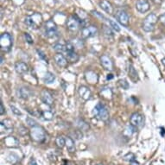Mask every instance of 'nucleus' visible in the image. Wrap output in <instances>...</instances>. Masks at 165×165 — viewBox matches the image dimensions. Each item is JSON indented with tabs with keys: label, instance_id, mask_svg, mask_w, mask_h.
I'll use <instances>...</instances> for the list:
<instances>
[{
	"label": "nucleus",
	"instance_id": "31",
	"mask_svg": "<svg viewBox=\"0 0 165 165\" xmlns=\"http://www.w3.org/2000/svg\"><path fill=\"white\" fill-rule=\"evenodd\" d=\"M119 85L122 87L123 89L127 90L128 88H129V83L127 82V81H126V80H125V79L119 80Z\"/></svg>",
	"mask_w": 165,
	"mask_h": 165
},
{
	"label": "nucleus",
	"instance_id": "44",
	"mask_svg": "<svg viewBox=\"0 0 165 165\" xmlns=\"http://www.w3.org/2000/svg\"><path fill=\"white\" fill-rule=\"evenodd\" d=\"M112 78H113V75H108L107 77H106V79L107 80H111Z\"/></svg>",
	"mask_w": 165,
	"mask_h": 165
},
{
	"label": "nucleus",
	"instance_id": "5",
	"mask_svg": "<svg viewBox=\"0 0 165 165\" xmlns=\"http://www.w3.org/2000/svg\"><path fill=\"white\" fill-rule=\"evenodd\" d=\"M93 114L95 115L98 119H101V120H103V121L107 120L108 118H109V113H108L106 108L105 107L104 105H102L101 103H99L94 107V109H93Z\"/></svg>",
	"mask_w": 165,
	"mask_h": 165
},
{
	"label": "nucleus",
	"instance_id": "7",
	"mask_svg": "<svg viewBox=\"0 0 165 165\" xmlns=\"http://www.w3.org/2000/svg\"><path fill=\"white\" fill-rule=\"evenodd\" d=\"M97 32L98 29L96 28V26H87V27H84L81 29V36H82V38H84V39H86V38H90L92 36H96Z\"/></svg>",
	"mask_w": 165,
	"mask_h": 165
},
{
	"label": "nucleus",
	"instance_id": "27",
	"mask_svg": "<svg viewBox=\"0 0 165 165\" xmlns=\"http://www.w3.org/2000/svg\"><path fill=\"white\" fill-rule=\"evenodd\" d=\"M53 49H54V51L58 52V54H61L62 52H64L66 50V46L62 45L61 43H56L55 45H54Z\"/></svg>",
	"mask_w": 165,
	"mask_h": 165
},
{
	"label": "nucleus",
	"instance_id": "1",
	"mask_svg": "<svg viewBox=\"0 0 165 165\" xmlns=\"http://www.w3.org/2000/svg\"><path fill=\"white\" fill-rule=\"evenodd\" d=\"M158 21V18L155 13H151L144 18L143 22V29L145 32H151L153 31L155 25Z\"/></svg>",
	"mask_w": 165,
	"mask_h": 165
},
{
	"label": "nucleus",
	"instance_id": "14",
	"mask_svg": "<svg viewBox=\"0 0 165 165\" xmlns=\"http://www.w3.org/2000/svg\"><path fill=\"white\" fill-rule=\"evenodd\" d=\"M101 61L102 66L104 67L106 70L111 71L112 68H113V64H112V61L110 58L108 57L107 55H102L101 57Z\"/></svg>",
	"mask_w": 165,
	"mask_h": 165
},
{
	"label": "nucleus",
	"instance_id": "6",
	"mask_svg": "<svg viewBox=\"0 0 165 165\" xmlns=\"http://www.w3.org/2000/svg\"><path fill=\"white\" fill-rule=\"evenodd\" d=\"M44 30H45V36L50 38V37H53L57 34V26L54 23V21L49 20L45 23Z\"/></svg>",
	"mask_w": 165,
	"mask_h": 165
},
{
	"label": "nucleus",
	"instance_id": "42",
	"mask_svg": "<svg viewBox=\"0 0 165 165\" xmlns=\"http://www.w3.org/2000/svg\"><path fill=\"white\" fill-rule=\"evenodd\" d=\"M153 3H155V4H160L162 2V0H151Z\"/></svg>",
	"mask_w": 165,
	"mask_h": 165
},
{
	"label": "nucleus",
	"instance_id": "18",
	"mask_svg": "<svg viewBox=\"0 0 165 165\" xmlns=\"http://www.w3.org/2000/svg\"><path fill=\"white\" fill-rule=\"evenodd\" d=\"M17 93H18V97L23 99V100H26V99H28L29 97L30 91L28 88H26V87H20V88H18Z\"/></svg>",
	"mask_w": 165,
	"mask_h": 165
},
{
	"label": "nucleus",
	"instance_id": "21",
	"mask_svg": "<svg viewBox=\"0 0 165 165\" xmlns=\"http://www.w3.org/2000/svg\"><path fill=\"white\" fill-rule=\"evenodd\" d=\"M66 146H67V149L69 152H75V142L74 140L68 137L66 138Z\"/></svg>",
	"mask_w": 165,
	"mask_h": 165
},
{
	"label": "nucleus",
	"instance_id": "30",
	"mask_svg": "<svg viewBox=\"0 0 165 165\" xmlns=\"http://www.w3.org/2000/svg\"><path fill=\"white\" fill-rule=\"evenodd\" d=\"M125 161H127V162H134L135 160H136V157H135V155L133 154V153H131V152H130V153H128V154H126L125 157H124V158H123Z\"/></svg>",
	"mask_w": 165,
	"mask_h": 165
},
{
	"label": "nucleus",
	"instance_id": "43",
	"mask_svg": "<svg viewBox=\"0 0 165 165\" xmlns=\"http://www.w3.org/2000/svg\"><path fill=\"white\" fill-rule=\"evenodd\" d=\"M37 52H38V54H39V56H41V57L43 58V59H45V56H44V55H43V53H42V52H41V51H37Z\"/></svg>",
	"mask_w": 165,
	"mask_h": 165
},
{
	"label": "nucleus",
	"instance_id": "12",
	"mask_svg": "<svg viewBox=\"0 0 165 165\" xmlns=\"http://www.w3.org/2000/svg\"><path fill=\"white\" fill-rule=\"evenodd\" d=\"M41 99L43 101V103H45V104L49 106H51L53 105V103H54V99L52 97V95L47 90L42 91V93H41Z\"/></svg>",
	"mask_w": 165,
	"mask_h": 165
},
{
	"label": "nucleus",
	"instance_id": "34",
	"mask_svg": "<svg viewBox=\"0 0 165 165\" xmlns=\"http://www.w3.org/2000/svg\"><path fill=\"white\" fill-rule=\"evenodd\" d=\"M18 157L17 156H15V155H10V156H8L7 157V161L9 162H11L12 164H15V163H17V162L14 161V158H17Z\"/></svg>",
	"mask_w": 165,
	"mask_h": 165
},
{
	"label": "nucleus",
	"instance_id": "19",
	"mask_svg": "<svg viewBox=\"0 0 165 165\" xmlns=\"http://www.w3.org/2000/svg\"><path fill=\"white\" fill-rule=\"evenodd\" d=\"M4 144L7 147H17L18 145V140L14 137H8L4 139Z\"/></svg>",
	"mask_w": 165,
	"mask_h": 165
},
{
	"label": "nucleus",
	"instance_id": "23",
	"mask_svg": "<svg viewBox=\"0 0 165 165\" xmlns=\"http://www.w3.org/2000/svg\"><path fill=\"white\" fill-rule=\"evenodd\" d=\"M67 58L70 62H76L79 60V55L76 54L75 51L72 52H67Z\"/></svg>",
	"mask_w": 165,
	"mask_h": 165
},
{
	"label": "nucleus",
	"instance_id": "47",
	"mask_svg": "<svg viewBox=\"0 0 165 165\" xmlns=\"http://www.w3.org/2000/svg\"><path fill=\"white\" fill-rule=\"evenodd\" d=\"M66 165H70V164H66Z\"/></svg>",
	"mask_w": 165,
	"mask_h": 165
},
{
	"label": "nucleus",
	"instance_id": "33",
	"mask_svg": "<svg viewBox=\"0 0 165 165\" xmlns=\"http://www.w3.org/2000/svg\"><path fill=\"white\" fill-rule=\"evenodd\" d=\"M26 122H27V124H28L29 126H31V127L37 126L36 121H35L33 119H31V118H27V119H26Z\"/></svg>",
	"mask_w": 165,
	"mask_h": 165
},
{
	"label": "nucleus",
	"instance_id": "11",
	"mask_svg": "<svg viewBox=\"0 0 165 165\" xmlns=\"http://www.w3.org/2000/svg\"><path fill=\"white\" fill-rule=\"evenodd\" d=\"M144 119H143V116L138 113V112H135L131 116V119H130V122L131 125L134 127H139L142 124H143Z\"/></svg>",
	"mask_w": 165,
	"mask_h": 165
},
{
	"label": "nucleus",
	"instance_id": "24",
	"mask_svg": "<svg viewBox=\"0 0 165 165\" xmlns=\"http://www.w3.org/2000/svg\"><path fill=\"white\" fill-rule=\"evenodd\" d=\"M55 80V77L54 75L50 72H47L44 78H43V80L44 82L47 83V84H51V83L54 82V80Z\"/></svg>",
	"mask_w": 165,
	"mask_h": 165
},
{
	"label": "nucleus",
	"instance_id": "46",
	"mask_svg": "<svg viewBox=\"0 0 165 165\" xmlns=\"http://www.w3.org/2000/svg\"><path fill=\"white\" fill-rule=\"evenodd\" d=\"M4 63V58L3 56H1V64H3Z\"/></svg>",
	"mask_w": 165,
	"mask_h": 165
},
{
	"label": "nucleus",
	"instance_id": "4",
	"mask_svg": "<svg viewBox=\"0 0 165 165\" xmlns=\"http://www.w3.org/2000/svg\"><path fill=\"white\" fill-rule=\"evenodd\" d=\"M12 46V38L10 34L3 33L0 36V48L1 50L7 52L11 49Z\"/></svg>",
	"mask_w": 165,
	"mask_h": 165
},
{
	"label": "nucleus",
	"instance_id": "20",
	"mask_svg": "<svg viewBox=\"0 0 165 165\" xmlns=\"http://www.w3.org/2000/svg\"><path fill=\"white\" fill-rule=\"evenodd\" d=\"M86 79L88 82L93 84V83H96L98 81V76L93 71H88L86 73Z\"/></svg>",
	"mask_w": 165,
	"mask_h": 165
},
{
	"label": "nucleus",
	"instance_id": "13",
	"mask_svg": "<svg viewBox=\"0 0 165 165\" xmlns=\"http://www.w3.org/2000/svg\"><path fill=\"white\" fill-rule=\"evenodd\" d=\"M100 6L104 11H106L108 14H112L113 13V6L111 4V2H109L108 0H101L100 2Z\"/></svg>",
	"mask_w": 165,
	"mask_h": 165
},
{
	"label": "nucleus",
	"instance_id": "28",
	"mask_svg": "<svg viewBox=\"0 0 165 165\" xmlns=\"http://www.w3.org/2000/svg\"><path fill=\"white\" fill-rule=\"evenodd\" d=\"M42 117L46 120H51L53 118V112L51 111H42Z\"/></svg>",
	"mask_w": 165,
	"mask_h": 165
},
{
	"label": "nucleus",
	"instance_id": "38",
	"mask_svg": "<svg viewBox=\"0 0 165 165\" xmlns=\"http://www.w3.org/2000/svg\"><path fill=\"white\" fill-rule=\"evenodd\" d=\"M105 34L106 35V36H112L113 34L111 32V30L109 28H108L107 26H105Z\"/></svg>",
	"mask_w": 165,
	"mask_h": 165
},
{
	"label": "nucleus",
	"instance_id": "26",
	"mask_svg": "<svg viewBox=\"0 0 165 165\" xmlns=\"http://www.w3.org/2000/svg\"><path fill=\"white\" fill-rule=\"evenodd\" d=\"M55 143H56L59 148H63L66 145V138H64L63 137L61 136L57 137L56 139H55Z\"/></svg>",
	"mask_w": 165,
	"mask_h": 165
},
{
	"label": "nucleus",
	"instance_id": "9",
	"mask_svg": "<svg viewBox=\"0 0 165 165\" xmlns=\"http://www.w3.org/2000/svg\"><path fill=\"white\" fill-rule=\"evenodd\" d=\"M115 18L122 25L127 27L129 24V16L126 11H123V10L117 11V13L115 15Z\"/></svg>",
	"mask_w": 165,
	"mask_h": 165
},
{
	"label": "nucleus",
	"instance_id": "25",
	"mask_svg": "<svg viewBox=\"0 0 165 165\" xmlns=\"http://www.w3.org/2000/svg\"><path fill=\"white\" fill-rule=\"evenodd\" d=\"M134 132H135V127L131 125V126H126V129L124 131V135H125L126 137H131L132 136Z\"/></svg>",
	"mask_w": 165,
	"mask_h": 165
},
{
	"label": "nucleus",
	"instance_id": "32",
	"mask_svg": "<svg viewBox=\"0 0 165 165\" xmlns=\"http://www.w3.org/2000/svg\"><path fill=\"white\" fill-rule=\"evenodd\" d=\"M109 23H110V25H111V27L112 28V29H114V30H116L117 32H119V31H120V28H119V26L115 23L114 21H111V20H109Z\"/></svg>",
	"mask_w": 165,
	"mask_h": 165
},
{
	"label": "nucleus",
	"instance_id": "15",
	"mask_svg": "<svg viewBox=\"0 0 165 165\" xmlns=\"http://www.w3.org/2000/svg\"><path fill=\"white\" fill-rule=\"evenodd\" d=\"M15 69L18 74L19 75H24L26 73L28 72L29 68H28V66L26 63L24 62H22V61H19V62H17L15 64Z\"/></svg>",
	"mask_w": 165,
	"mask_h": 165
},
{
	"label": "nucleus",
	"instance_id": "2",
	"mask_svg": "<svg viewBox=\"0 0 165 165\" xmlns=\"http://www.w3.org/2000/svg\"><path fill=\"white\" fill-rule=\"evenodd\" d=\"M42 20L43 18L39 13H35L32 16H29V17H26L25 18V23L26 25L28 26L29 28L32 29H38L39 25H41L42 23Z\"/></svg>",
	"mask_w": 165,
	"mask_h": 165
},
{
	"label": "nucleus",
	"instance_id": "36",
	"mask_svg": "<svg viewBox=\"0 0 165 165\" xmlns=\"http://www.w3.org/2000/svg\"><path fill=\"white\" fill-rule=\"evenodd\" d=\"M24 37H25V39H26V41H27V43H29V44L33 43L32 37L30 36V35H29V34H28V33H25V34H24Z\"/></svg>",
	"mask_w": 165,
	"mask_h": 165
},
{
	"label": "nucleus",
	"instance_id": "8",
	"mask_svg": "<svg viewBox=\"0 0 165 165\" xmlns=\"http://www.w3.org/2000/svg\"><path fill=\"white\" fill-rule=\"evenodd\" d=\"M80 21V19L75 16H71L70 18L67 20V27L69 30L71 31H76L79 29Z\"/></svg>",
	"mask_w": 165,
	"mask_h": 165
},
{
	"label": "nucleus",
	"instance_id": "37",
	"mask_svg": "<svg viewBox=\"0 0 165 165\" xmlns=\"http://www.w3.org/2000/svg\"><path fill=\"white\" fill-rule=\"evenodd\" d=\"M11 1H12V3H13L15 5L19 6V5H21V4H23L25 0H11Z\"/></svg>",
	"mask_w": 165,
	"mask_h": 165
},
{
	"label": "nucleus",
	"instance_id": "3",
	"mask_svg": "<svg viewBox=\"0 0 165 165\" xmlns=\"http://www.w3.org/2000/svg\"><path fill=\"white\" fill-rule=\"evenodd\" d=\"M30 137L34 141L42 143L46 138V133L42 127L35 126V127H32V129L30 131Z\"/></svg>",
	"mask_w": 165,
	"mask_h": 165
},
{
	"label": "nucleus",
	"instance_id": "35",
	"mask_svg": "<svg viewBox=\"0 0 165 165\" xmlns=\"http://www.w3.org/2000/svg\"><path fill=\"white\" fill-rule=\"evenodd\" d=\"M11 111H12V112L13 113H15L16 115H22V112L19 110H18V108L16 107L15 106H12V105H11Z\"/></svg>",
	"mask_w": 165,
	"mask_h": 165
},
{
	"label": "nucleus",
	"instance_id": "16",
	"mask_svg": "<svg viewBox=\"0 0 165 165\" xmlns=\"http://www.w3.org/2000/svg\"><path fill=\"white\" fill-rule=\"evenodd\" d=\"M54 59L55 63H56L59 67L64 68V67L67 66L68 61H67V59L64 57V55H62L61 54H56L54 55Z\"/></svg>",
	"mask_w": 165,
	"mask_h": 165
},
{
	"label": "nucleus",
	"instance_id": "10",
	"mask_svg": "<svg viewBox=\"0 0 165 165\" xmlns=\"http://www.w3.org/2000/svg\"><path fill=\"white\" fill-rule=\"evenodd\" d=\"M136 9L140 13H145L151 9V4L148 0H137L136 3Z\"/></svg>",
	"mask_w": 165,
	"mask_h": 165
},
{
	"label": "nucleus",
	"instance_id": "39",
	"mask_svg": "<svg viewBox=\"0 0 165 165\" xmlns=\"http://www.w3.org/2000/svg\"><path fill=\"white\" fill-rule=\"evenodd\" d=\"M158 19H159L162 23V24L165 26V14L161 15V16L159 17V18H158Z\"/></svg>",
	"mask_w": 165,
	"mask_h": 165
},
{
	"label": "nucleus",
	"instance_id": "45",
	"mask_svg": "<svg viewBox=\"0 0 165 165\" xmlns=\"http://www.w3.org/2000/svg\"><path fill=\"white\" fill-rule=\"evenodd\" d=\"M131 165H139V163H138L137 162L134 161V162H131Z\"/></svg>",
	"mask_w": 165,
	"mask_h": 165
},
{
	"label": "nucleus",
	"instance_id": "40",
	"mask_svg": "<svg viewBox=\"0 0 165 165\" xmlns=\"http://www.w3.org/2000/svg\"><path fill=\"white\" fill-rule=\"evenodd\" d=\"M4 111H5V109H4V105L1 102V103H0V114L3 115L4 113Z\"/></svg>",
	"mask_w": 165,
	"mask_h": 165
},
{
	"label": "nucleus",
	"instance_id": "17",
	"mask_svg": "<svg viewBox=\"0 0 165 165\" xmlns=\"http://www.w3.org/2000/svg\"><path fill=\"white\" fill-rule=\"evenodd\" d=\"M79 94L80 96L82 98L83 100L87 101V100L90 98V96H91V91H90L86 86H80L79 88Z\"/></svg>",
	"mask_w": 165,
	"mask_h": 165
},
{
	"label": "nucleus",
	"instance_id": "41",
	"mask_svg": "<svg viewBox=\"0 0 165 165\" xmlns=\"http://www.w3.org/2000/svg\"><path fill=\"white\" fill-rule=\"evenodd\" d=\"M29 165H37L36 161L34 159V158H31V159H30V161H29Z\"/></svg>",
	"mask_w": 165,
	"mask_h": 165
},
{
	"label": "nucleus",
	"instance_id": "29",
	"mask_svg": "<svg viewBox=\"0 0 165 165\" xmlns=\"http://www.w3.org/2000/svg\"><path fill=\"white\" fill-rule=\"evenodd\" d=\"M77 126L79 127V129L81 130V131H86V130L89 129L88 125H87L86 122H84L83 120H79V121H78V124H77Z\"/></svg>",
	"mask_w": 165,
	"mask_h": 165
},
{
	"label": "nucleus",
	"instance_id": "48",
	"mask_svg": "<svg viewBox=\"0 0 165 165\" xmlns=\"http://www.w3.org/2000/svg\"><path fill=\"white\" fill-rule=\"evenodd\" d=\"M99 165H102V164H99Z\"/></svg>",
	"mask_w": 165,
	"mask_h": 165
},
{
	"label": "nucleus",
	"instance_id": "22",
	"mask_svg": "<svg viewBox=\"0 0 165 165\" xmlns=\"http://www.w3.org/2000/svg\"><path fill=\"white\" fill-rule=\"evenodd\" d=\"M129 76L131 80H132L133 82H137L138 80V75L137 73L136 69L133 68L132 66H130L129 68Z\"/></svg>",
	"mask_w": 165,
	"mask_h": 165
}]
</instances>
